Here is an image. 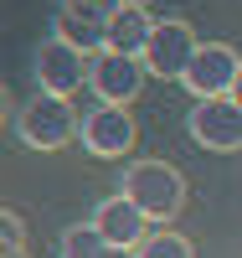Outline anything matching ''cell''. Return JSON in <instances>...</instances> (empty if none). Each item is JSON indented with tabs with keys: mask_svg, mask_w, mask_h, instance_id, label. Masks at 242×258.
Instances as JSON below:
<instances>
[{
	"mask_svg": "<svg viewBox=\"0 0 242 258\" xmlns=\"http://www.w3.org/2000/svg\"><path fill=\"white\" fill-rule=\"evenodd\" d=\"M119 191L144 212L149 222H175L181 207H186V176L170 160H134V165L124 170Z\"/></svg>",
	"mask_w": 242,
	"mask_h": 258,
	"instance_id": "1",
	"label": "cell"
},
{
	"mask_svg": "<svg viewBox=\"0 0 242 258\" xmlns=\"http://www.w3.org/2000/svg\"><path fill=\"white\" fill-rule=\"evenodd\" d=\"M11 129H16V140L26 145V150H62V145H67L77 129H83V119L72 114L67 98H57V93H36L26 109L11 119Z\"/></svg>",
	"mask_w": 242,
	"mask_h": 258,
	"instance_id": "2",
	"label": "cell"
},
{
	"mask_svg": "<svg viewBox=\"0 0 242 258\" xmlns=\"http://www.w3.org/2000/svg\"><path fill=\"white\" fill-rule=\"evenodd\" d=\"M31 73H36V88H41V93L72 98L83 83H88V73H93V57L77 52L72 41H62V36H47V41L31 52Z\"/></svg>",
	"mask_w": 242,
	"mask_h": 258,
	"instance_id": "3",
	"label": "cell"
},
{
	"mask_svg": "<svg viewBox=\"0 0 242 258\" xmlns=\"http://www.w3.org/2000/svg\"><path fill=\"white\" fill-rule=\"evenodd\" d=\"M237 73H242V57L227 47V41H201L181 83H186L191 98H232Z\"/></svg>",
	"mask_w": 242,
	"mask_h": 258,
	"instance_id": "4",
	"label": "cell"
},
{
	"mask_svg": "<svg viewBox=\"0 0 242 258\" xmlns=\"http://www.w3.org/2000/svg\"><path fill=\"white\" fill-rule=\"evenodd\" d=\"M134 114H129V103H98L93 114H83V129H77V140L88 155H98V160H119L129 155V145H134Z\"/></svg>",
	"mask_w": 242,
	"mask_h": 258,
	"instance_id": "5",
	"label": "cell"
},
{
	"mask_svg": "<svg viewBox=\"0 0 242 258\" xmlns=\"http://www.w3.org/2000/svg\"><path fill=\"white\" fill-rule=\"evenodd\" d=\"M196 31H191V21L181 16H170V21H155V36H149V47H144V68L149 78H175L181 83L186 68H191V57H196Z\"/></svg>",
	"mask_w": 242,
	"mask_h": 258,
	"instance_id": "6",
	"label": "cell"
},
{
	"mask_svg": "<svg viewBox=\"0 0 242 258\" xmlns=\"http://www.w3.org/2000/svg\"><path fill=\"white\" fill-rule=\"evenodd\" d=\"M186 129L206 150H242V103L237 98H196Z\"/></svg>",
	"mask_w": 242,
	"mask_h": 258,
	"instance_id": "7",
	"label": "cell"
},
{
	"mask_svg": "<svg viewBox=\"0 0 242 258\" xmlns=\"http://www.w3.org/2000/svg\"><path fill=\"white\" fill-rule=\"evenodd\" d=\"M144 57H124V52H98L93 57V73H88V88H93L98 103H134L144 88Z\"/></svg>",
	"mask_w": 242,
	"mask_h": 258,
	"instance_id": "8",
	"label": "cell"
},
{
	"mask_svg": "<svg viewBox=\"0 0 242 258\" xmlns=\"http://www.w3.org/2000/svg\"><path fill=\"white\" fill-rule=\"evenodd\" d=\"M144 222H149V217L124 197V191H119V197H103V202L93 207V227L108 238V248H139V243L149 238Z\"/></svg>",
	"mask_w": 242,
	"mask_h": 258,
	"instance_id": "9",
	"label": "cell"
},
{
	"mask_svg": "<svg viewBox=\"0 0 242 258\" xmlns=\"http://www.w3.org/2000/svg\"><path fill=\"white\" fill-rule=\"evenodd\" d=\"M149 36H155V21L144 16V6H124L114 21H108V52H124V57H144Z\"/></svg>",
	"mask_w": 242,
	"mask_h": 258,
	"instance_id": "10",
	"label": "cell"
},
{
	"mask_svg": "<svg viewBox=\"0 0 242 258\" xmlns=\"http://www.w3.org/2000/svg\"><path fill=\"white\" fill-rule=\"evenodd\" d=\"M52 36L72 41V47H77V52H88V57H98V52L108 47V26H103V21H93V16H77V11H67V6H62L57 26H52Z\"/></svg>",
	"mask_w": 242,
	"mask_h": 258,
	"instance_id": "11",
	"label": "cell"
},
{
	"mask_svg": "<svg viewBox=\"0 0 242 258\" xmlns=\"http://www.w3.org/2000/svg\"><path fill=\"white\" fill-rule=\"evenodd\" d=\"M103 253H108V238L93 227V217L77 222V227H67L57 238V258H103Z\"/></svg>",
	"mask_w": 242,
	"mask_h": 258,
	"instance_id": "12",
	"label": "cell"
},
{
	"mask_svg": "<svg viewBox=\"0 0 242 258\" xmlns=\"http://www.w3.org/2000/svg\"><path fill=\"white\" fill-rule=\"evenodd\" d=\"M134 258H196V248H191V238H186V232L160 227V232H149V238L134 248Z\"/></svg>",
	"mask_w": 242,
	"mask_h": 258,
	"instance_id": "13",
	"label": "cell"
},
{
	"mask_svg": "<svg viewBox=\"0 0 242 258\" xmlns=\"http://www.w3.org/2000/svg\"><path fill=\"white\" fill-rule=\"evenodd\" d=\"M62 6L77 11V16H93V21H103V26H108V21H114V16L129 6V0H62Z\"/></svg>",
	"mask_w": 242,
	"mask_h": 258,
	"instance_id": "14",
	"label": "cell"
},
{
	"mask_svg": "<svg viewBox=\"0 0 242 258\" xmlns=\"http://www.w3.org/2000/svg\"><path fill=\"white\" fill-rule=\"evenodd\" d=\"M0 243H6V248H26V222H21L11 207L0 212Z\"/></svg>",
	"mask_w": 242,
	"mask_h": 258,
	"instance_id": "15",
	"label": "cell"
},
{
	"mask_svg": "<svg viewBox=\"0 0 242 258\" xmlns=\"http://www.w3.org/2000/svg\"><path fill=\"white\" fill-rule=\"evenodd\" d=\"M103 258H134V248H108Z\"/></svg>",
	"mask_w": 242,
	"mask_h": 258,
	"instance_id": "16",
	"label": "cell"
},
{
	"mask_svg": "<svg viewBox=\"0 0 242 258\" xmlns=\"http://www.w3.org/2000/svg\"><path fill=\"white\" fill-rule=\"evenodd\" d=\"M232 98H237V103H242V73H237V83H232Z\"/></svg>",
	"mask_w": 242,
	"mask_h": 258,
	"instance_id": "17",
	"label": "cell"
},
{
	"mask_svg": "<svg viewBox=\"0 0 242 258\" xmlns=\"http://www.w3.org/2000/svg\"><path fill=\"white\" fill-rule=\"evenodd\" d=\"M6 258H26V248H6Z\"/></svg>",
	"mask_w": 242,
	"mask_h": 258,
	"instance_id": "18",
	"label": "cell"
},
{
	"mask_svg": "<svg viewBox=\"0 0 242 258\" xmlns=\"http://www.w3.org/2000/svg\"><path fill=\"white\" fill-rule=\"evenodd\" d=\"M129 6H149V0H129Z\"/></svg>",
	"mask_w": 242,
	"mask_h": 258,
	"instance_id": "19",
	"label": "cell"
}]
</instances>
